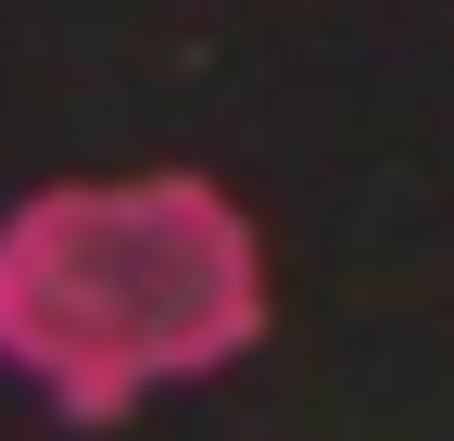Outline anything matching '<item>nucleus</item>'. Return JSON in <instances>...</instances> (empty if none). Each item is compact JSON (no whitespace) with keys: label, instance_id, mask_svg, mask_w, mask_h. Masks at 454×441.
I'll list each match as a JSON object with an SVG mask.
<instances>
[{"label":"nucleus","instance_id":"obj_1","mask_svg":"<svg viewBox=\"0 0 454 441\" xmlns=\"http://www.w3.org/2000/svg\"><path fill=\"white\" fill-rule=\"evenodd\" d=\"M265 341V240L202 164L51 177L0 214V366L76 429Z\"/></svg>","mask_w":454,"mask_h":441}]
</instances>
